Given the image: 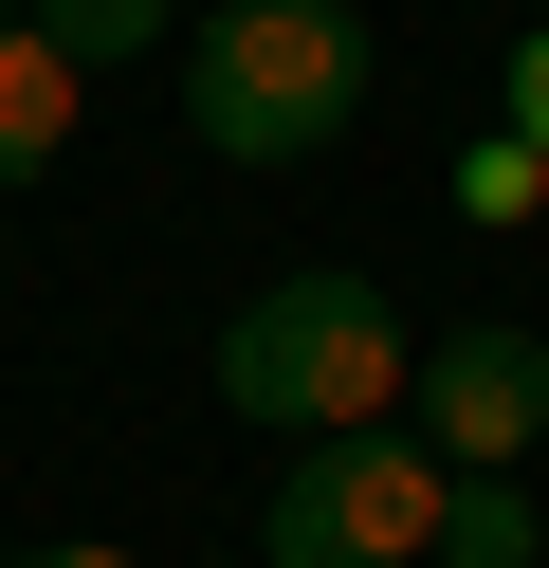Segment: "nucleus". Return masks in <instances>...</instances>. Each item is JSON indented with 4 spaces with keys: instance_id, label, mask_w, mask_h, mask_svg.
<instances>
[{
    "instance_id": "5",
    "label": "nucleus",
    "mask_w": 549,
    "mask_h": 568,
    "mask_svg": "<svg viewBox=\"0 0 549 568\" xmlns=\"http://www.w3.org/2000/svg\"><path fill=\"white\" fill-rule=\"evenodd\" d=\"M73 55L37 38V19H0V184H55V148H73Z\"/></svg>"
},
{
    "instance_id": "2",
    "label": "nucleus",
    "mask_w": 549,
    "mask_h": 568,
    "mask_svg": "<svg viewBox=\"0 0 549 568\" xmlns=\"http://www.w3.org/2000/svg\"><path fill=\"white\" fill-rule=\"evenodd\" d=\"M366 0H202L183 19V129L220 165H312L366 111Z\"/></svg>"
},
{
    "instance_id": "3",
    "label": "nucleus",
    "mask_w": 549,
    "mask_h": 568,
    "mask_svg": "<svg viewBox=\"0 0 549 568\" xmlns=\"http://www.w3.org/2000/svg\"><path fill=\"white\" fill-rule=\"evenodd\" d=\"M439 550V458L348 422V440H293L275 514H256V568H421Z\"/></svg>"
},
{
    "instance_id": "6",
    "label": "nucleus",
    "mask_w": 549,
    "mask_h": 568,
    "mask_svg": "<svg viewBox=\"0 0 549 568\" xmlns=\"http://www.w3.org/2000/svg\"><path fill=\"white\" fill-rule=\"evenodd\" d=\"M19 19H37V38L73 55V74H129L146 38H183V0H19Z\"/></svg>"
},
{
    "instance_id": "4",
    "label": "nucleus",
    "mask_w": 549,
    "mask_h": 568,
    "mask_svg": "<svg viewBox=\"0 0 549 568\" xmlns=\"http://www.w3.org/2000/svg\"><path fill=\"white\" fill-rule=\"evenodd\" d=\"M403 422H421L439 477H512V458L549 440V331H512V312L439 331L421 367H403Z\"/></svg>"
},
{
    "instance_id": "8",
    "label": "nucleus",
    "mask_w": 549,
    "mask_h": 568,
    "mask_svg": "<svg viewBox=\"0 0 549 568\" xmlns=\"http://www.w3.org/2000/svg\"><path fill=\"white\" fill-rule=\"evenodd\" d=\"M458 202H476V221H531V202H549V165H531V148H512V129H495V148L458 165Z\"/></svg>"
},
{
    "instance_id": "9",
    "label": "nucleus",
    "mask_w": 549,
    "mask_h": 568,
    "mask_svg": "<svg viewBox=\"0 0 549 568\" xmlns=\"http://www.w3.org/2000/svg\"><path fill=\"white\" fill-rule=\"evenodd\" d=\"M512 148L549 165V19H531V38H512Z\"/></svg>"
},
{
    "instance_id": "1",
    "label": "nucleus",
    "mask_w": 549,
    "mask_h": 568,
    "mask_svg": "<svg viewBox=\"0 0 549 568\" xmlns=\"http://www.w3.org/2000/svg\"><path fill=\"white\" fill-rule=\"evenodd\" d=\"M403 367H421V331H403V294L348 275V257L256 275V294L220 312V404H238L256 440H348V422L403 404Z\"/></svg>"
},
{
    "instance_id": "10",
    "label": "nucleus",
    "mask_w": 549,
    "mask_h": 568,
    "mask_svg": "<svg viewBox=\"0 0 549 568\" xmlns=\"http://www.w3.org/2000/svg\"><path fill=\"white\" fill-rule=\"evenodd\" d=\"M19 568H129V550H19Z\"/></svg>"
},
{
    "instance_id": "11",
    "label": "nucleus",
    "mask_w": 549,
    "mask_h": 568,
    "mask_svg": "<svg viewBox=\"0 0 549 568\" xmlns=\"http://www.w3.org/2000/svg\"><path fill=\"white\" fill-rule=\"evenodd\" d=\"M0 19H19V0H0Z\"/></svg>"
},
{
    "instance_id": "7",
    "label": "nucleus",
    "mask_w": 549,
    "mask_h": 568,
    "mask_svg": "<svg viewBox=\"0 0 549 568\" xmlns=\"http://www.w3.org/2000/svg\"><path fill=\"white\" fill-rule=\"evenodd\" d=\"M549 531H531V495L512 477H439V568H531Z\"/></svg>"
}]
</instances>
